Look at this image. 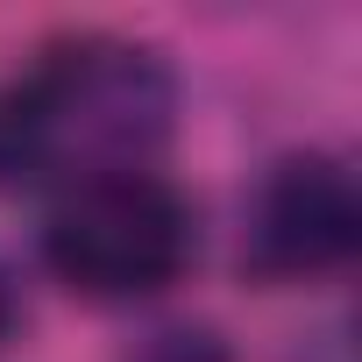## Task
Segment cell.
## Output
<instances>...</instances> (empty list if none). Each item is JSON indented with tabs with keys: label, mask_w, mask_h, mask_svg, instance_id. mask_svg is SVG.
<instances>
[{
	"label": "cell",
	"mask_w": 362,
	"mask_h": 362,
	"mask_svg": "<svg viewBox=\"0 0 362 362\" xmlns=\"http://www.w3.org/2000/svg\"><path fill=\"white\" fill-rule=\"evenodd\" d=\"M22 93L43 128V163L100 170H149V149H163L177 114V78L163 50L128 36H71L50 43L36 71H22Z\"/></svg>",
	"instance_id": "6da1fadb"
},
{
	"label": "cell",
	"mask_w": 362,
	"mask_h": 362,
	"mask_svg": "<svg viewBox=\"0 0 362 362\" xmlns=\"http://www.w3.org/2000/svg\"><path fill=\"white\" fill-rule=\"evenodd\" d=\"M43 263L78 298H149L192 263V206L156 170H100L50 206Z\"/></svg>",
	"instance_id": "7a4b0ae2"
},
{
	"label": "cell",
	"mask_w": 362,
	"mask_h": 362,
	"mask_svg": "<svg viewBox=\"0 0 362 362\" xmlns=\"http://www.w3.org/2000/svg\"><path fill=\"white\" fill-rule=\"evenodd\" d=\"M362 249L355 170L327 149H291L263 170L242 228V270L263 284H313L348 270Z\"/></svg>",
	"instance_id": "3957f363"
},
{
	"label": "cell",
	"mask_w": 362,
	"mask_h": 362,
	"mask_svg": "<svg viewBox=\"0 0 362 362\" xmlns=\"http://www.w3.org/2000/svg\"><path fill=\"white\" fill-rule=\"evenodd\" d=\"M43 128H36V107L22 93V78L0 86V185H22V177H43Z\"/></svg>",
	"instance_id": "277c9868"
},
{
	"label": "cell",
	"mask_w": 362,
	"mask_h": 362,
	"mask_svg": "<svg viewBox=\"0 0 362 362\" xmlns=\"http://www.w3.org/2000/svg\"><path fill=\"white\" fill-rule=\"evenodd\" d=\"M128 362H235V348H228V334L206 327V320H170V327L142 334V341L128 348Z\"/></svg>",
	"instance_id": "5b68a950"
},
{
	"label": "cell",
	"mask_w": 362,
	"mask_h": 362,
	"mask_svg": "<svg viewBox=\"0 0 362 362\" xmlns=\"http://www.w3.org/2000/svg\"><path fill=\"white\" fill-rule=\"evenodd\" d=\"M15 334V277H8V263H0V341Z\"/></svg>",
	"instance_id": "8992f818"
}]
</instances>
